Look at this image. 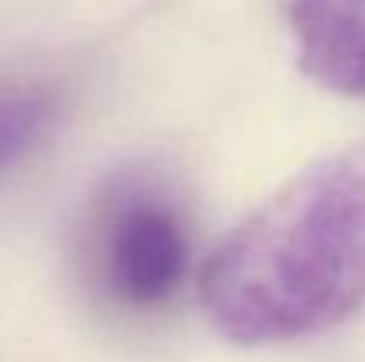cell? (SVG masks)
<instances>
[{
  "mask_svg": "<svg viewBox=\"0 0 365 362\" xmlns=\"http://www.w3.org/2000/svg\"><path fill=\"white\" fill-rule=\"evenodd\" d=\"M210 323L238 345L327 334L365 309V139L341 146L238 221L199 277Z\"/></svg>",
  "mask_w": 365,
  "mask_h": 362,
  "instance_id": "cell-1",
  "label": "cell"
},
{
  "mask_svg": "<svg viewBox=\"0 0 365 362\" xmlns=\"http://www.w3.org/2000/svg\"><path fill=\"white\" fill-rule=\"evenodd\" d=\"M96 256L107 295L124 309L149 313L181 291L192 263V241L174 203L131 188L107 206Z\"/></svg>",
  "mask_w": 365,
  "mask_h": 362,
  "instance_id": "cell-2",
  "label": "cell"
},
{
  "mask_svg": "<svg viewBox=\"0 0 365 362\" xmlns=\"http://www.w3.org/2000/svg\"><path fill=\"white\" fill-rule=\"evenodd\" d=\"M284 21L305 79L365 100V0H287Z\"/></svg>",
  "mask_w": 365,
  "mask_h": 362,
  "instance_id": "cell-3",
  "label": "cell"
},
{
  "mask_svg": "<svg viewBox=\"0 0 365 362\" xmlns=\"http://www.w3.org/2000/svg\"><path fill=\"white\" fill-rule=\"evenodd\" d=\"M57 121L50 93H0V174L25 164Z\"/></svg>",
  "mask_w": 365,
  "mask_h": 362,
  "instance_id": "cell-4",
  "label": "cell"
}]
</instances>
